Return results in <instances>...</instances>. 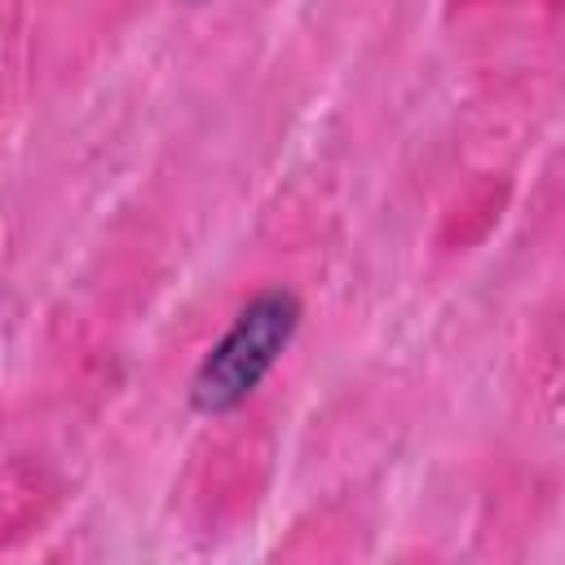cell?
Masks as SVG:
<instances>
[{"label":"cell","mask_w":565,"mask_h":565,"mask_svg":"<svg viewBox=\"0 0 565 565\" xmlns=\"http://www.w3.org/2000/svg\"><path fill=\"white\" fill-rule=\"evenodd\" d=\"M296 318H300V309L287 291H269V296L252 300L238 313V322L221 335V344L203 358V366L194 375V406L207 415L238 406L260 384V375L274 366L282 344L291 340Z\"/></svg>","instance_id":"1"}]
</instances>
